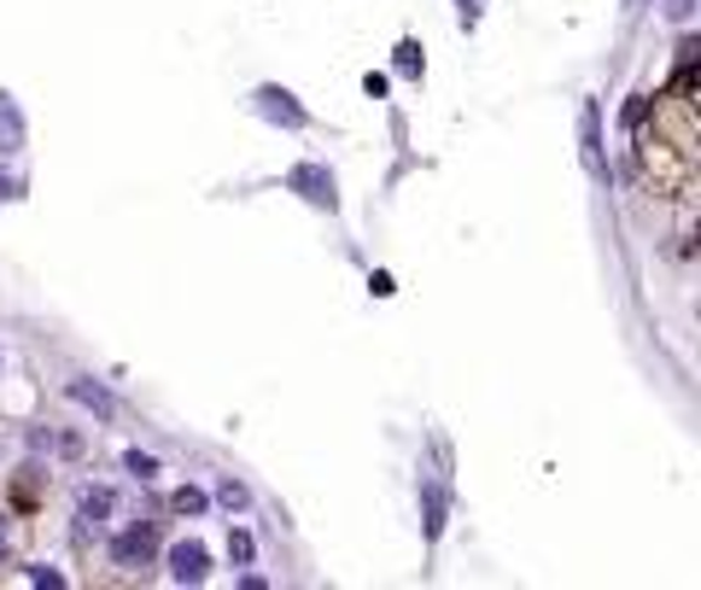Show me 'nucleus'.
Listing matches in <instances>:
<instances>
[{"mask_svg": "<svg viewBox=\"0 0 701 590\" xmlns=\"http://www.w3.org/2000/svg\"><path fill=\"white\" fill-rule=\"evenodd\" d=\"M206 573H211V556H206V543L182 538V543H176V550H170V579H176V584H199Z\"/></svg>", "mask_w": 701, "mask_h": 590, "instance_id": "20e7f679", "label": "nucleus"}, {"mask_svg": "<svg viewBox=\"0 0 701 590\" xmlns=\"http://www.w3.org/2000/svg\"><path fill=\"white\" fill-rule=\"evenodd\" d=\"M421 503H427V538H439V527H444V497H439V486H427Z\"/></svg>", "mask_w": 701, "mask_h": 590, "instance_id": "6e6552de", "label": "nucleus"}, {"mask_svg": "<svg viewBox=\"0 0 701 590\" xmlns=\"http://www.w3.org/2000/svg\"><path fill=\"white\" fill-rule=\"evenodd\" d=\"M287 188L299 193V199H310L316 211H333L339 206V188H333V170L328 164H299L287 176Z\"/></svg>", "mask_w": 701, "mask_h": 590, "instance_id": "f257e3e1", "label": "nucleus"}, {"mask_svg": "<svg viewBox=\"0 0 701 590\" xmlns=\"http://www.w3.org/2000/svg\"><path fill=\"white\" fill-rule=\"evenodd\" d=\"M152 550H158L152 527H129V532L111 538V567H147V561H152Z\"/></svg>", "mask_w": 701, "mask_h": 590, "instance_id": "7ed1b4c3", "label": "nucleus"}, {"mask_svg": "<svg viewBox=\"0 0 701 590\" xmlns=\"http://www.w3.org/2000/svg\"><path fill=\"white\" fill-rule=\"evenodd\" d=\"M398 71L403 77H421V48H415V41H403V48H398Z\"/></svg>", "mask_w": 701, "mask_h": 590, "instance_id": "9b49d317", "label": "nucleus"}, {"mask_svg": "<svg viewBox=\"0 0 701 590\" xmlns=\"http://www.w3.org/2000/svg\"><path fill=\"white\" fill-rule=\"evenodd\" d=\"M106 514H111V491L106 486H88L82 491V527H106Z\"/></svg>", "mask_w": 701, "mask_h": 590, "instance_id": "0eeeda50", "label": "nucleus"}, {"mask_svg": "<svg viewBox=\"0 0 701 590\" xmlns=\"http://www.w3.org/2000/svg\"><path fill=\"white\" fill-rule=\"evenodd\" d=\"M217 497H222L229 509H246V486H240V480H222V486H217Z\"/></svg>", "mask_w": 701, "mask_h": 590, "instance_id": "f8f14e48", "label": "nucleus"}, {"mask_svg": "<svg viewBox=\"0 0 701 590\" xmlns=\"http://www.w3.org/2000/svg\"><path fill=\"white\" fill-rule=\"evenodd\" d=\"M252 106H258V118H269V123H281V129H304L310 123V111L287 94V88H276V82H263L258 94H252Z\"/></svg>", "mask_w": 701, "mask_h": 590, "instance_id": "f03ea898", "label": "nucleus"}, {"mask_svg": "<svg viewBox=\"0 0 701 590\" xmlns=\"http://www.w3.org/2000/svg\"><path fill=\"white\" fill-rule=\"evenodd\" d=\"M170 503H176V514H199V509H206V491H199V486H182V491L170 497Z\"/></svg>", "mask_w": 701, "mask_h": 590, "instance_id": "1a4fd4ad", "label": "nucleus"}, {"mask_svg": "<svg viewBox=\"0 0 701 590\" xmlns=\"http://www.w3.org/2000/svg\"><path fill=\"white\" fill-rule=\"evenodd\" d=\"M667 18H672V24H690V18H695V0H667Z\"/></svg>", "mask_w": 701, "mask_h": 590, "instance_id": "4468645a", "label": "nucleus"}, {"mask_svg": "<svg viewBox=\"0 0 701 590\" xmlns=\"http://www.w3.org/2000/svg\"><path fill=\"white\" fill-rule=\"evenodd\" d=\"M363 88H369V100H380V94H387V77L369 71V77H363Z\"/></svg>", "mask_w": 701, "mask_h": 590, "instance_id": "dca6fc26", "label": "nucleus"}, {"mask_svg": "<svg viewBox=\"0 0 701 590\" xmlns=\"http://www.w3.org/2000/svg\"><path fill=\"white\" fill-rule=\"evenodd\" d=\"M24 147V118H18L12 94H0V152H18Z\"/></svg>", "mask_w": 701, "mask_h": 590, "instance_id": "423d86ee", "label": "nucleus"}, {"mask_svg": "<svg viewBox=\"0 0 701 590\" xmlns=\"http://www.w3.org/2000/svg\"><path fill=\"white\" fill-rule=\"evenodd\" d=\"M625 7H631V12H638V7H643V0H625Z\"/></svg>", "mask_w": 701, "mask_h": 590, "instance_id": "a211bd4d", "label": "nucleus"}, {"mask_svg": "<svg viewBox=\"0 0 701 590\" xmlns=\"http://www.w3.org/2000/svg\"><path fill=\"white\" fill-rule=\"evenodd\" d=\"M30 584H48V590H59V584H64V573H53V567H30Z\"/></svg>", "mask_w": 701, "mask_h": 590, "instance_id": "2eb2a0df", "label": "nucleus"}, {"mask_svg": "<svg viewBox=\"0 0 701 590\" xmlns=\"http://www.w3.org/2000/svg\"><path fill=\"white\" fill-rule=\"evenodd\" d=\"M229 556H234L240 567L252 561V532H234V538H229Z\"/></svg>", "mask_w": 701, "mask_h": 590, "instance_id": "ddd939ff", "label": "nucleus"}, {"mask_svg": "<svg viewBox=\"0 0 701 590\" xmlns=\"http://www.w3.org/2000/svg\"><path fill=\"white\" fill-rule=\"evenodd\" d=\"M64 392H71V398L82 403V410H94L100 421H106L111 410H118V398H111V392H106L100 380H71V386H64Z\"/></svg>", "mask_w": 701, "mask_h": 590, "instance_id": "39448f33", "label": "nucleus"}, {"mask_svg": "<svg viewBox=\"0 0 701 590\" xmlns=\"http://www.w3.org/2000/svg\"><path fill=\"white\" fill-rule=\"evenodd\" d=\"M0 550H7V520H0Z\"/></svg>", "mask_w": 701, "mask_h": 590, "instance_id": "f3484780", "label": "nucleus"}, {"mask_svg": "<svg viewBox=\"0 0 701 590\" xmlns=\"http://www.w3.org/2000/svg\"><path fill=\"white\" fill-rule=\"evenodd\" d=\"M123 468L134 473V480H152V473H158V457H147V450H129Z\"/></svg>", "mask_w": 701, "mask_h": 590, "instance_id": "9d476101", "label": "nucleus"}]
</instances>
